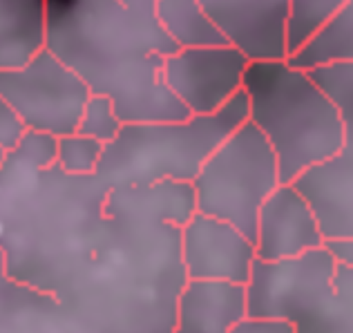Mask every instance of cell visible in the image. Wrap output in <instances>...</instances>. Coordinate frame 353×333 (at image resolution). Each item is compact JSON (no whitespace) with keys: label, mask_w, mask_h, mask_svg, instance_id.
<instances>
[{"label":"cell","mask_w":353,"mask_h":333,"mask_svg":"<svg viewBox=\"0 0 353 333\" xmlns=\"http://www.w3.org/2000/svg\"><path fill=\"white\" fill-rule=\"evenodd\" d=\"M48 50L105 94L123 123L183 121L190 110L163 83L176 45L157 18V0H48Z\"/></svg>","instance_id":"6da1fadb"},{"label":"cell","mask_w":353,"mask_h":333,"mask_svg":"<svg viewBox=\"0 0 353 333\" xmlns=\"http://www.w3.org/2000/svg\"><path fill=\"white\" fill-rule=\"evenodd\" d=\"M244 94L248 121L271 143L282 183H295L345 148L347 125L336 101L289 59L250 63Z\"/></svg>","instance_id":"7a4b0ae2"},{"label":"cell","mask_w":353,"mask_h":333,"mask_svg":"<svg viewBox=\"0 0 353 333\" xmlns=\"http://www.w3.org/2000/svg\"><path fill=\"white\" fill-rule=\"evenodd\" d=\"M248 121L244 90L215 114H192L183 121L123 123L105 143L94 177L105 188L152 186L159 181H190L217 148Z\"/></svg>","instance_id":"3957f363"},{"label":"cell","mask_w":353,"mask_h":333,"mask_svg":"<svg viewBox=\"0 0 353 333\" xmlns=\"http://www.w3.org/2000/svg\"><path fill=\"white\" fill-rule=\"evenodd\" d=\"M338 266L329 244L289 260L257 257L246 284L248 318L286 322L295 333H336L345 316Z\"/></svg>","instance_id":"277c9868"},{"label":"cell","mask_w":353,"mask_h":333,"mask_svg":"<svg viewBox=\"0 0 353 333\" xmlns=\"http://www.w3.org/2000/svg\"><path fill=\"white\" fill-rule=\"evenodd\" d=\"M280 165L259 128L244 121L192 179L197 212L224 219L255 242L264 201L280 186Z\"/></svg>","instance_id":"5b68a950"},{"label":"cell","mask_w":353,"mask_h":333,"mask_svg":"<svg viewBox=\"0 0 353 333\" xmlns=\"http://www.w3.org/2000/svg\"><path fill=\"white\" fill-rule=\"evenodd\" d=\"M0 94L27 130L61 139L79 130L92 90L57 54L43 48L25 65L0 70Z\"/></svg>","instance_id":"8992f818"},{"label":"cell","mask_w":353,"mask_h":333,"mask_svg":"<svg viewBox=\"0 0 353 333\" xmlns=\"http://www.w3.org/2000/svg\"><path fill=\"white\" fill-rule=\"evenodd\" d=\"M250 61L233 45L179 48L163 61V83L190 110L215 114L241 90Z\"/></svg>","instance_id":"52a82bcc"},{"label":"cell","mask_w":353,"mask_h":333,"mask_svg":"<svg viewBox=\"0 0 353 333\" xmlns=\"http://www.w3.org/2000/svg\"><path fill=\"white\" fill-rule=\"evenodd\" d=\"M228 45L253 61L289 59L291 0H199Z\"/></svg>","instance_id":"ba28073f"},{"label":"cell","mask_w":353,"mask_h":333,"mask_svg":"<svg viewBox=\"0 0 353 333\" xmlns=\"http://www.w3.org/2000/svg\"><path fill=\"white\" fill-rule=\"evenodd\" d=\"M181 257L188 280L248 284L257 251L237 226L194 212L181 228Z\"/></svg>","instance_id":"9c48e42d"},{"label":"cell","mask_w":353,"mask_h":333,"mask_svg":"<svg viewBox=\"0 0 353 333\" xmlns=\"http://www.w3.org/2000/svg\"><path fill=\"white\" fill-rule=\"evenodd\" d=\"M327 246L311 201L295 183H280L257 217L255 251L259 260H289Z\"/></svg>","instance_id":"30bf717a"},{"label":"cell","mask_w":353,"mask_h":333,"mask_svg":"<svg viewBox=\"0 0 353 333\" xmlns=\"http://www.w3.org/2000/svg\"><path fill=\"white\" fill-rule=\"evenodd\" d=\"M311 201L327 242L353 239V130H347L345 148L295 181Z\"/></svg>","instance_id":"8fae6325"},{"label":"cell","mask_w":353,"mask_h":333,"mask_svg":"<svg viewBox=\"0 0 353 333\" xmlns=\"http://www.w3.org/2000/svg\"><path fill=\"white\" fill-rule=\"evenodd\" d=\"M246 318V284L188 280L176 302L172 333H235Z\"/></svg>","instance_id":"7c38bea8"},{"label":"cell","mask_w":353,"mask_h":333,"mask_svg":"<svg viewBox=\"0 0 353 333\" xmlns=\"http://www.w3.org/2000/svg\"><path fill=\"white\" fill-rule=\"evenodd\" d=\"M48 48V0H0V70L30 63Z\"/></svg>","instance_id":"4fadbf2b"},{"label":"cell","mask_w":353,"mask_h":333,"mask_svg":"<svg viewBox=\"0 0 353 333\" xmlns=\"http://www.w3.org/2000/svg\"><path fill=\"white\" fill-rule=\"evenodd\" d=\"M157 18L176 48L228 45L199 0H157Z\"/></svg>","instance_id":"5bb4252c"},{"label":"cell","mask_w":353,"mask_h":333,"mask_svg":"<svg viewBox=\"0 0 353 333\" xmlns=\"http://www.w3.org/2000/svg\"><path fill=\"white\" fill-rule=\"evenodd\" d=\"M289 61L302 70L353 61V0H347L338 14Z\"/></svg>","instance_id":"9a60e30c"},{"label":"cell","mask_w":353,"mask_h":333,"mask_svg":"<svg viewBox=\"0 0 353 333\" xmlns=\"http://www.w3.org/2000/svg\"><path fill=\"white\" fill-rule=\"evenodd\" d=\"M347 0H291L289 54L302 50L327 25Z\"/></svg>","instance_id":"2e32d148"},{"label":"cell","mask_w":353,"mask_h":333,"mask_svg":"<svg viewBox=\"0 0 353 333\" xmlns=\"http://www.w3.org/2000/svg\"><path fill=\"white\" fill-rule=\"evenodd\" d=\"M103 150H105V143H101L97 139L85 137L81 132L61 137L59 150H57V165L63 172L77 174V177L97 174Z\"/></svg>","instance_id":"e0dca14e"},{"label":"cell","mask_w":353,"mask_h":333,"mask_svg":"<svg viewBox=\"0 0 353 333\" xmlns=\"http://www.w3.org/2000/svg\"><path fill=\"white\" fill-rule=\"evenodd\" d=\"M309 72L320 83V88L327 90L329 97L336 101L347 130H353V61L329 63V65L313 68Z\"/></svg>","instance_id":"ac0fdd59"},{"label":"cell","mask_w":353,"mask_h":333,"mask_svg":"<svg viewBox=\"0 0 353 333\" xmlns=\"http://www.w3.org/2000/svg\"><path fill=\"white\" fill-rule=\"evenodd\" d=\"M121 128H123V119L119 117L114 101L105 94H92L85 110H83L77 132L97 139L101 143H112Z\"/></svg>","instance_id":"d6986e66"},{"label":"cell","mask_w":353,"mask_h":333,"mask_svg":"<svg viewBox=\"0 0 353 333\" xmlns=\"http://www.w3.org/2000/svg\"><path fill=\"white\" fill-rule=\"evenodd\" d=\"M25 134H27V125L23 123V119L18 117L12 103L0 94V150L3 152L16 150Z\"/></svg>","instance_id":"ffe728a7"},{"label":"cell","mask_w":353,"mask_h":333,"mask_svg":"<svg viewBox=\"0 0 353 333\" xmlns=\"http://www.w3.org/2000/svg\"><path fill=\"white\" fill-rule=\"evenodd\" d=\"M327 244L340 260L338 275H336L338 295L353 307V239H347V242H327Z\"/></svg>","instance_id":"44dd1931"},{"label":"cell","mask_w":353,"mask_h":333,"mask_svg":"<svg viewBox=\"0 0 353 333\" xmlns=\"http://www.w3.org/2000/svg\"><path fill=\"white\" fill-rule=\"evenodd\" d=\"M235 333H295L291 325L286 322H275V320H253L246 318L241 325L235 329Z\"/></svg>","instance_id":"7402d4cb"},{"label":"cell","mask_w":353,"mask_h":333,"mask_svg":"<svg viewBox=\"0 0 353 333\" xmlns=\"http://www.w3.org/2000/svg\"><path fill=\"white\" fill-rule=\"evenodd\" d=\"M5 154H7V152L0 150V165H3V161H5Z\"/></svg>","instance_id":"603a6c76"}]
</instances>
